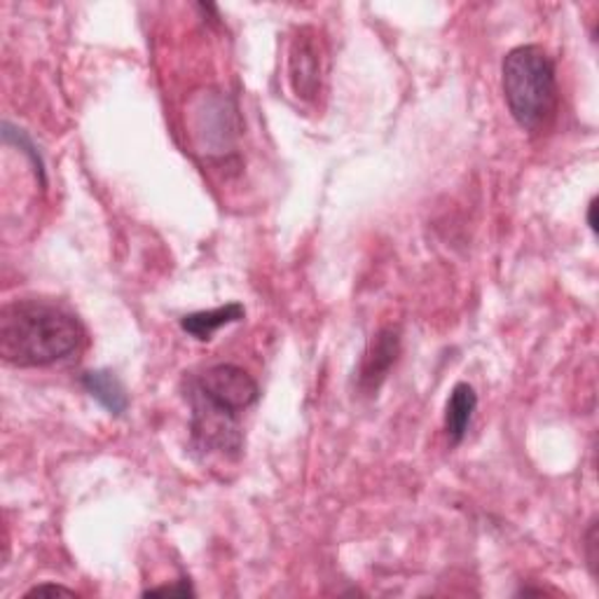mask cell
Returning a JSON list of instances; mask_svg holds the SVG:
<instances>
[{
  "instance_id": "277c9868",
  "label": "cell",
  "mask_w": 599,
  "mask_h": 599,
  "mask_svg": "<svg viewBox=\"0 0 599 599\" xmlns=\"http://www.w3.org/2000/svg\"><path fill=\"white\" fill-rule=\"evenodd\" d=\"M191 401V433L193 443L201 452L218 454H240L244 448V433L240 424V413H232L228 407L204 401L195 393H185Z\"/></svg>"
},
{
  "instance_id": "5bb4252c",
  "label": "cell",
  "mask_w": 599,
  "mask_h": 599,
  "mask_svg": "<svg viewBox=\"0 0 599 599\" xmlns=\"http://www.w3.org/2000/svg\"><path fill=\"white\" fill-rule=\"evenodd\" d=\"M42 595H69V597H73L75 590L64 588V586H54V583H45V586H36V588H30L26 592V597H42Z\"/></svg>"
},
{
  "instance_id": "5b68a950",
  "label": "cell",
  "mask_w": 599,
  "mask_h": 599,
  "mask_svg": "<svg viewBox=\"0 0 599 599\" xmlns=\"http://www.w3.org/2000/svg\"><path fill=\"white\" fill-rule=\"evenodd\" d=\"M187 393H195V396L204 401L228 407L232 413L242 415L246 407L258 401L260 389L254 377L244 368L232 364H218L195 375L191 384H187Z\"/></svg>"
},
{
  "instance_id": "8fae6325",
  "label": "cell",
  "mask_w": 599,
  "mask_h": 599,
  "mask_svg": "<svg viewBox=\"0 0 599 599\" xmlns=\"http://www.w3.org/2000/svg\"><path fill=\"white\" fill-rule=\"evenodd\" d=\"M3 138H5V144H14L28 155V160H30V164H34L40 183H45V164H42V157H40L38 148L34 146V140H30L22 130L12 127L10 122H3Z\"/></svg>"
},
{
  "instance_id": "9a60e30c",
  "label": "cell",
  "mask_w": 599,
  "mask_h": 599,
  "mask_svg": "<svg viewBox=\"0 0 599 599\" xmlns=\"http://www.w3.org/2000/svg\"><path fill=\"white\" fill-rule=\"evenodd\" d=\"M595 211H597V199H590V204H588V225H590V230L592 232H597V218H595Z\"/></svg>"
},
{
  "instance_id": "ba28073f",
  "label": "cell",
  "mask_w": 599,
  "mask_h": 599,
  "mask_svg": "<svg viewBox=\"0 0 599 599\" xmlns=\"http://www.w3.org/2000/svg\"><path fill=\"white\" fill-rule=\"evenodd\" d=\"M478 409V393L470 384L460 382L448 399L445 405V433L452 445H460L468 433L473 415Z\"/></svg>"
},
{
  "instance_id": "7c38bea8",
  "label": "cell",
  "mask_w": 599,
  "mask_h": 599,
  "mask_svg": "<svg viewBox=\"0 0 599 599\" xmlns=\"http://www.w3.org/2000/svg\"><path fill=\"white\" fill-rule=\"evenodd\" d=\"M586 560H588L590 572L597 574V519H592L590 529L586 534Z\"/></svg>"
},
{
  "instance_id": "3957f363",
  "label": "cell",
  "mask_w": 599,
  "mask_h": 599,
  "mask_svg": "<svg viewBox=\"0 0 599 599\" xmlns=\"http://www.w3.org/2000/svg\"><path fill=\"white\" fill-rule=\"evenodd\" d=\"M187 134L199 155L209 160H223L234 152L240 138V110L228 94L218 89H201L185 110Z\"/></svg>"
},
{
  "instance_id": "7a4b0ae2",
  "label": "cell",
  "mask_w": 599,
  "mask_h": 599,
  "mask_svg": "<svg viewBox=\"0 0 599 599\" xmlns=\"http://www.w3.org/2000/svg\"><path fill=\"white\" fill-rule=\"evenodd\" d=\"M501 87L513 120L529 134H541L555 122L560 108L553 59L539 45H519L501 64Z\"/></svg>"
},
{
  "instance_id": "9c48e42d",
  "label": "cell",
  "mask_w": 599,
  "mask_h": 599,
  "mask_svg": "<svg viewBox=\"0 0 599 599\" xmlns=\"http://www.w3.org/2000/svg\"><path fill=\"white\" fill-rule=\"evenodd\" d=\"M83 387L89 396L101 403L110 415H124L130 407L127 389L120 382V377L113 370H89L83 375Z\"/></svg>"
},
{
  "instance_id": "4fadbf2b",
  "label": "cell",
  "mask_w": 599,
  "mask_h": 599,
  "mask_svg": "<svg viewBox=\"0 0 599 599\" xmlns=\"http://www.w3.org/2000/svg\"><path fill=\"white\" fill-rule=\"evenodd\" d=\"M146 597H155V595H179V597H193L195 590L187 580H181L179 586H162V588H150L144 592Z\"/></svg>"
},
{
  "instance_id": "8992f818",
  "label": "cell",
  "mask_w": 599,
  "mask_h": 599,
  "mask_svg": "<svg viewBox=\"0 0 599 599\" xmlns=\"http://www.w3.org/2000/svg\"><path fill=\"white\" fill-rule=\"evenodd\" d=\"M323 81V47L317 30L303 26L291 40L289 50V83L295 97L314 101L321 91Z\"/></svg>"
},
{
  "instance_id": "52a82bcc",
  "label": "cell",
  "mask_w": 599,
  "mask_h": 599,
  "mask_svg": "<svg viewBox=\"0 0 599 599\" xmlns=\"http://www.w3.org/2000/svg\"><path fill=\"white\" fill-rule=\"evenodd\" d=\"M401 354V335L396 328H384L377 333L368 350L364 354V360H360L358 368V389L372 396L377 393V389L382 387V382L387 380L389 370L396 364V358Z\"/></svg>"
},
{
  "instance_id": "6da1fadb",
  "label": "cell",
  "mask_w": 599,
  "mask_h": 599,
  "mask_svg": "<svg viewBox=\"0 0 599 599\" xmlns=\"http://www.w3.org/2000/svg\"><path fill=\"white\" fill-rule=\"evenodd\" d=\"M85 330L71 311L45 300H14L0 311V356L17 368H42L81 350Z\"/></svg>"
},
{
  "instance_id": "30bf717a",
  "label": "cell",
  "mask_w": 599,
  "mask_h": 599,
  "mask_svg": "<svg viewBox=\"0 0 599 599\" xmlns=\"http://www.w3.org/2000/svg\"><path fill=\"white\" fill-rule=\"evenodd\" d=\"M246 317V309L240 303H230L223 307H216L209 311H195L187 314V317L181 319V328L187 335H193L195 340H211L220 328H225L230 323L242 321Z\"/></svg>"
}]
</instances>
